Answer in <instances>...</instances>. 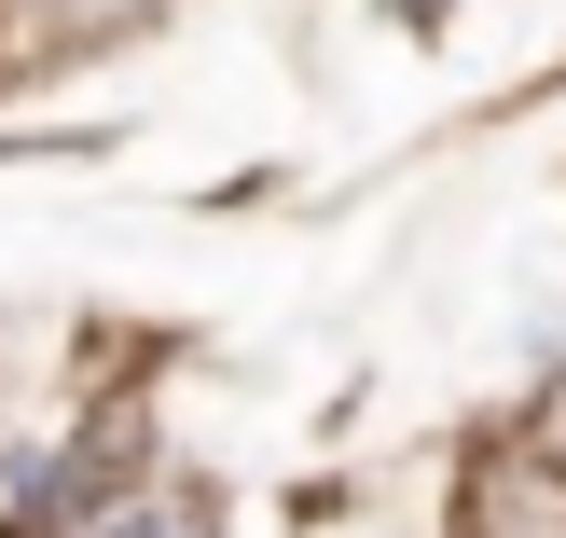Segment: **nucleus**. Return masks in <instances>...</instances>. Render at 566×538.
<instances>
[{"mask_svg":"<svg viewBox=\"0 0 566 538\" xmlns=\"http://www.w3.org/2000/svg\"><path fill=\"white\" fill-rule=\"evenodd\" d=\"M97 538H208V511H193V497H166V511H138V497H125V511H97Z\"/></svg>","mask_w":566,"mask_h":538,"instance_id":"1","label":"nucleus"}]
</instances>
